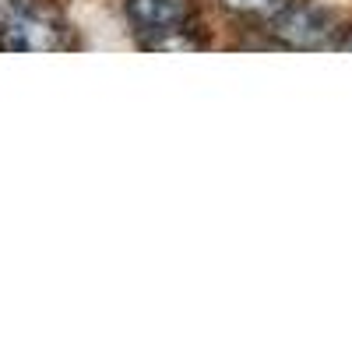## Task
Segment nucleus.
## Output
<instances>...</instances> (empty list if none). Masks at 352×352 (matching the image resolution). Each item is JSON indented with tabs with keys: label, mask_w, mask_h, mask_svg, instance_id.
Masks as SVG:
<instances>
[{
	"label": "nucleus",
	"mask_w": 352,
	"mask_h": 352,
	"mask_svg": "<svg viewBox=\"0 0 352 352\" xmlns=\"http://www.w3.org/2000/svg\"><path fill=\"white\" fill-rule=\"evenodd\" d=\"M0 46L11 53H50V50L67 46V39H64V25L53 14L28 8L11 25L0 28Z\"/></svg>",
	"instance_id": "f257e3e1"
},
{
	"label": "nucleus",
	"mask_w": 352,
	"mask_h": 352,
	"mask_svg": "<svg viewBox=\"0 0 352 352\" xmlns=\"http://www.w3.org/2000/svg\"><path fill=\"white\" fill-rule=\"evenodd\" d=\"M127 14L138 32H180L190 18V0H127Z\"/></svg>",
	"instance_id": "7ed1b4c3"
},
{
	"label": "nucleus",
	"mask_w": 352,
	"mask_h": 352,
	"mask_svg": "<svg viewBox=\"0 0 352 352\" xmlns=\"http://www.w3.org/2000/svg\"><path fill=\"white\" fill-rule=\"evenodd\" d=\"M335 18L320 8H289L275 18V36L292 46H320L335 32Z\"/></svg>",
	"instance_id": "f03ea898"
},
{
	"label": "nucleus",
	"mask_w": 352,
	"mask_h": 352,
	"mask_svg": "<svg viewBox=\"0 0 352 352\" xmlns=\"http://www.w3.org/2000/svg\"><path fill=\"white\" fill-rule=\"evenodd\" d=\"M28 8H36L32 0H0V28L4 25H11L18 14H25Z\"/></svg>",
	"instance_id": "39448f33"
},
{
	"label": "nucleus",
	"mask_w": 352,
	"mask_h": 352,
	"mask_svg": "<svg viewBox=\"0 0 352 352\" xmlns=\"http://www.w3.org/2000/svg\"><path fill=\"white\" fill-rule=\"evenodd\" d=\"M229 11H240V14H275L282 11L289 0H222Z\"/></svg>",
	"instance_id": "20e7f679"
}]
</instances>
